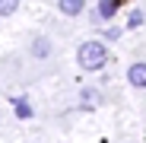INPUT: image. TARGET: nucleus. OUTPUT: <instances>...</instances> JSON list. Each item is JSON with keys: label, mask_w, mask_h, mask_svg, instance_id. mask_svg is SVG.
Listing matches in <instances>:
<instances>
[{"label": "nucleus", "mask_w": 146, "mask_h": 143, "mask_svg": "<svg viewBox=\"0 0 146 143\" xmlns=\"http://www.w3.org/2000/svg\"><path fill=\"white\" fill-rule=\"evenodd\" d=\"M19 10V0H0V16H13Z\"/></svg>", "instance_id": "423d86ee"}, {"label": "nucleus", "mask_w": 146, "mask_h": 143, "mask_svg": "<svg viewBox=\"0 0 146 143\" xmlns=\"http://www.w3.org/2000/svg\"><path fill=\"white\" fill-rule=\"evenodd\" d=\"M83 99H86V105H95V99H99V92H95V89H86V92H83Z\"/></svg>", "instance_id": "1a4fd4ad"}, {"label": "nucleus", "mask_w": 146, "mask_h": 143, "mask_svg": "<svg viewBox=\"0 0 146 143\" xmlns=\"http://www.w3.org/2000/svg\"><path fill=\"white\" fill-rule=\"evenodd\" d=\"M13 102H16V114L19 118H32V105L29 102H22V99H13Z\"/></svg>", "instance_id": "0eeeda50"}, {"label": "nucleus", "mask_w": 146, "mask_h": 143, "mask_svg": "<svg viewBox=\"0 0 146 143\" xmlns=\"http://www.w3.org/2000/svg\"><path fill=\"white\" fill-rule=\"evenodd\" d=\"M76 61H80L83 70H102L105 61H108V48H105V41H86V45H80Z\"/></svg>", "instance_id": "f257e3e1"}, {"label": "nucleus", "mask_w": 146, "mask_h": 143, "mask_svg": "<svg viewBox=\"0 0 146 143\" xmlns=\"http://www.w3.org/2000/svg\"><path fill=\"white\" fill-rule=\"evenodd\" d=\"M127 26H130V29H140V26H143V13H140V10H133V13H130Z\"/></svg>", "instance_id": "6e6552de"}, {"label": "nucleus", "mask_w": 146, "mask_h": 143, "mask_svg": "<svg viewBox=\"0 0 146 143\" xmlns=\"http://www.w3.org/2000/svg\"><path fill=\"white\" fill-rule=\"evenodd\" d=\"M51 38H35L32 41V57H48V54H51Z\"/></svg>", "instance_id": "20e7f679"}, {"label": "nucleus", "mask_w": 146, "mask_h": 143, "mask_svg": "<svg viewBox=\"0 0 146 143\" xmlns=\"http://www.w3.org/2000/svg\"><path fill=\"white\" fill-rule=\"evenodd\" d=\"M57 7H60L64 16H80L86 10V0H57Z\"/></svg>", "instance_id": "7ed1b4c3"}, {"label": "nucleus", "mask_w": 146, "mask_h": 143, "mask_svg": "<svg viewBox=\"0 0 146 143\" xmlns=\"http://www.w3.org/2000/svg\"><path fill=\"white\" fill-rule=\"evenodd\" d=\"M114 10H117V0H99V16L102 19H111Z\"/></svg>", "instance_id": "39448f33"}, {"label": "nucleus", "mask_w": 146, "mask_h": 143, "mask_svg": "<svg viewBox=\"0 0 146 143\" xmlns=\"http://www.w3.org/2000/svg\"><path fill=\"white\" fill-rule=\"evenodd\" d=\"M127 80H130V86L146 89V64H143V61H140V64H130V70H127Z\"/></svg>", "instance_id": "f03ea898"}]
</instances>
